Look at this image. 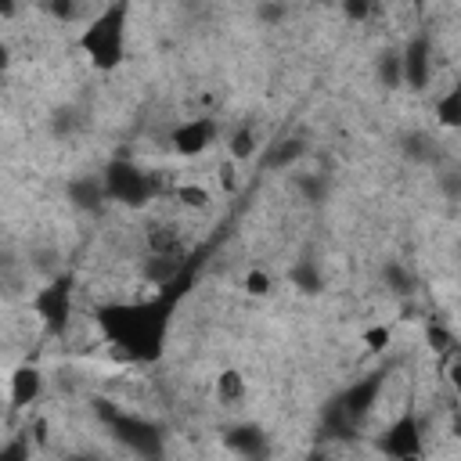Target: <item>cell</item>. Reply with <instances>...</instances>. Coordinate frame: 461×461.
Instances as JSON below:
<instances>
[{
	"label": "cell",
	"mask_w": 461,
	"mask_h": 461,
	"mask_svg": "<svg viewBox=\"0 0 461 461\" xmlns=\"http://www.w3.org/2000/svg\"><path fill=\"white\" fill-rule=\"evenodd\" d=\"M72 461H101V457H90V454H79V457H72Z\"/></svg>",
	"instance_id": "f546056e"
},
{
	"label": "cell",
	"mask_w": 461,
	"mask_h": 461,
	"mask_svg": "<svg viewBox=\"0 0 461 461\" xmlns=\"http://www.w3.org/2000/svg\"><path fill=\"white\" fill-rule=\"evenodd\" d=\"M0 461H29V443H25L22 436L7 439V443L0 447Z\"/></svg>",
	"instance_id": "603a6c76"
},
{
	"label": "cell",
	"mask_w": 461,
	"mask_h": 461,
	"mask_svg": "<svg viewBox=\"0 0 461 461\" xmlns=\"http://www.w3.org/2000/svg\"><path fill=\"white\" fill-rule=\"evenodd\" d=\"M14 14V4H0V18H11Z\"/></svg>",
	"instance_id": "83f0119b"
},
{
	"label": "cell",
	"mask_w": 461,
	"mask_h": 461,
	"mask_svg": "<svg viewBox=\"0 0 461 461\" xmlns=\"http://www.w3.org/2000/svg\"><path fill=\"white\" fill-rule=\"evenodd\" d=\"M375 72H378V79H382L385 90H396L400 86V50H385L375 61Z\"/></svg>",
	"instance_id": "ac0fdd59"
},
{
	"label": "cell",
	"mask_w": 461,
	"mask_h": 461,
	"mask_svg": "<svg viewBox=\"0 0 461 461\" xmlns=\"http://www.w3.org/2000/svg\"><path fill=\"white\" fill-rule=\"evenodd\" d=\"M122 22H126V7H104L86 22L79 43H83L86 58L94 61V68L108 72L122 61V47H126V25Z\"/></svg>",
	"instance_id": "7a4b0ae2"
},
{
	"label": "cell",
	"mask_w": 461,
	"mask_h": 461,
	"mask_svg": "<svg viewBox=\"0 0 461 461\" xmlns=\"http://www.w3.org/2000/svg\"><path fill=\"white\" fill-rule=\"evenodd\" d=\"M378 447H382V454H385L389 461L421 457V450H425V439H421V425H418V418H414V414H403V418H396V421L389 425V432L378 439Z\"/></svg>",
	"instance_id": "8992f818"
},
{
	"label": "cell",
	"mask_w": 461,
	"mask_h": 461,
	"mask_svg": "<svg viewBox=\"0 0 461 461\" xmlns=\"http://www.w3.org/2000/svg\"><path fill=\"white\" fill-rule=\"evenodd\" d=\"M382 285L389 292H396V295H411L414 292V277H411V270L403 263H385L382 267Z\"/></svg>",
	"instance_id": "e0dca14e"
},
{
	"label": "cell",
	"mask_w": 461,
	"mask_h": 461,
	"mask_svg": "<svg viewBox=\"0 0 461 461\" xmlns=\"http://www.w3.org/2000/svg\"><path fill=\"white\" fill-rule=\"evenodd\" d=\"M68 202L76 205V209H86V212H97L108 198H104V184H101V176H76L72 184H68Z\"/></svg>",
	"instance_id": "30bf717a"
},
{
	"label": "cell",
	"mask_w": 461,
	"mask_h": 461,
	"mask_svg": "<svg viewBox=\"0 0 461 461\" xmlns=\"http://www.w3.org/2000/svg\"><path fill=\"white\" fill-rule=\"evenodd\" d=\"M227 447L241 457H263L267 454V436L259 425H234L227 429Z\"/></svg>",
	"instance_id": "8fae6325"
},
{
	"label": "cell",
	"mask_w": 461,
	"mask_h": 461,
	"mask_svg": "<svg viewBox=\"0 0 461 461\" xmlns=\"http://www.w3.org/2000/svg\"><path fill=\"white\" fill-rule=\"evenodd\" d=\"M40 393H43V375L32 364H22L11 375V403L14 407H29V403H36Z\"/></svg>",
	"instance_id": "9c48e42d"
},
{
	"label": "cell",
	"mask_w": 461,
	"mask_h": 461,
	"mask_svg": "<svg viewBox=\"0 0 461 461\" xmlns=\"http://www.w3.org/2000/svg\"><path fill=\"white\" fill-rule=\"evenodd\" d=\"M306 461H331V457H328V454H310Z\"/></svg>",
	"instance_id": "f1b7e54d"
},
{
	"label": "cell",
	"mask_w": 461,
	"mask_h": 461,
	"mask_svg": "<svg viewBox=\"0 0 461 461\" xmlns=\"http://www.w3.org/2000/svg\"><path fill=\"white\" fill-rule=\"evenodd\" d=\"M212 137H216V122H212L209 115L184 119V122H176V126H173V133H169L173 151H176V155H184V158L202 155V151L212 144Z\"/></svg>",
	"instance_id": "52a82bcc"
},
{
	"label": "cell",
	"mask_w": 461,
	"mask_h": 461,
	"mask_svg": "<svg viewBox=\"0 0 461 461\" xmlns=\"http://www.w3.org/2000/svg\"><path fill=\"white\" fill-rule=\"evenodd\" d=\"M36 317L47 324L50 335H61L72 324V288H68V277H54L36 295Z\"/></svg>",
	"instance_id": "277c9868"
},
{
	"label": "cell",
	"mask_w": 461,
	"mask_h": 461,
	"mask_svg": "<svg viewBox=\"0 0 461 461\" xmlns=\"http://www.w3.org/2000/svg\"><path fill=\"white\" fill-rule=\"evenodd\" d=\"M256 18L267 22V25H281L288 18V7H277V4H259L256 7Z\"/></svg>",
	"instance_id": "cb8c5ba5"
},
{
	"label": "cell",
	"mask_w": 461,
	"mask_h": 461,
	"mask_svg": "<svg viewBox=\"0 0 461 461\" xmlns=\"http://www.w3.org/2000/svg\"><path fill=\"white\" fill-rule=\"evenodd\" d=\"M403 155L418 162H432V137L429 133H411L403 137Z\"/></svg>",
	"instance_id": "d6986e66"
},
{
	"label": "cell",
	"mask_w": 461,
	"mask_h": 461,
	"mask_svg": "<svg viewBox=\"0 0 461 461\" xmlns=\"http://www.w3.org/2000/svg\"><path fill=\"white\" fill-rule=\"evenodd\" d=\"M104 339L112 349H119L126 360H151L162 349V310L158 303H122V306H108L97 317Z\"/></svg>",
	"instance_id": "6da1fadb"
},
{
	"label": "cell",
	"mask_w": 461,
	"mask_h": 461,
	"mask_svg": "<svg viewBox=\"0 0 461 461\" xmlns=\"http://www.w3.org/2000/svg\"><path fill=\"white\" fill-rule=\"evenodd\" d=\"M180 263H184V256H155V252H148L144 263H140V277L151 288H162L180 274Z\"/></svg>",
	"instance_id": "7c38bea8"
},
{
	"label": "cell",
	"mask_w": 461,
	"mask_h": 461,
	"mask_svg": "<svg viewBox=\"0 0 461 461\" xmlns=\"http://www.w3.org/2000/svg\"><path fill=\"white\" fill-rule=\"evenodd\" d=\"M7 61H11V50H7V43L0 40V68H7Z\"/></svg>",
	"instance_id": "4316f807"
},
{
	"label": "cell",
	"mask_w": 461,
	"mask_h": 461,
	"mask_svg": "<svg viewBox=\"0 0 461 461\" xmlns=\"http://www.w3.org/2000/svg\"><path fill=\"white\" fill-rule=\"evenodd\" d=\"M292 281H295L303 292H317V288H321V274H317L313 263H299V267H292Z\"/></svg>",
	"instance_id": "7402d4cb"
},
{
	"label": "cell",
	"mask_w": 461,
	"mask_h": 461,
	"mask_svg": "<svg viewBox=\"0 0 461 461\" xmlns=\"http://www.w3.org/2000/svg\"><path fill=\"white\" fill-rule=\"evenodd\" d=\"M104 184V198L112 202H122V205H144L151 198V173H144L140 166L133 162H112L101 176Z\"/></svg>",
	"instance_id": "3957f363"
},
{
	"label": "cell",
	"mask_w": 461,
	"mask_h": 461,
	"mask_svg": "<svg viewBox=\"0 0 461 461\" xmlns=\"http://www.w3.org/2000/svg\"><path fill=\"white\" fill-rule=\"evenodd\" d=\"M364 342H367L371 349H385V342H389V331H385V328H371V331L364 335Z\"/></svg>",
	"instance_id": "484cf974"
},
{
	"label": "cell",
	"mask_w": 461,
	"mask_h": 461,
	"mask_svg": "<svg viewBox=\"0 0 461 461\" xmlns=\"http://www.w3.org/2000/svg\"><path fill=\"white\" fill-rule=\"evenodd\" d=\"M173 194H176V202L187 205V209H205V205H209V191H205L202 184H180Z\"/></svg>",
	"instance_id": "44dd1931"
},
{
	"label": "cell",
	"mask_w": 461,
	"mask_h": 461,
	"mask_svg": "<svg viewBox=\"0 0 461 461\" xmlns=\"http://www.w3.org/2000/svg\"><path fill=\"white\" fill-rule=\"evenodd\" d=\"M245 292H249V295H267V292H270V274H267V270H252V274L245 277Z\"/></svg>",
	"instance_id": "d4e9b609"
},
{
	"label": "cell",
	"mask_w": 461,
	"mask_h": 461,
	"mask_svg": "<svg viewBox=\"0 0 461 461\" xmlns=\"http://www.w3.org/2000/svg\"><path fill=\"white\" fill-rule=\"evenodd\" d=\"M216 396H220V403H241L245 400V378H241V371H220L216 375Z\"/></svg>",
	"instance_id": "5bb4252c"
},
{
	"label": "cell",
	"mask_w": 461,
	"mask_h": 461,
	"mask_svg": "<svg viewBox=\"0 0 461 461\" xmlns=\"http://www.w3.org/2000/svg\"><path fill=\"white\" fill-rule=\"evenodd\" d=\"M299 155H303V140H295V137L277 140V144L267 151V169H285V166H292Z\"/></svg>",
	"instance_id": "2e32d148"
},
{
	"label": "cell",
	"mask_w": 461,
	"mask_h": 461,
	"mask_svg": "<svg viewBox=\"0 0 461 461\" xmlns=\"http://www.w3.org/2000/svg\"><path fill=\"white\" fill-rule=\"evenodd\" d=\"M429 79H432V40L425 32H418L400 50V86L425 90Z\"/></svg>",
	"instance_id": "5b68a950"
},
{
	"label": "cell",
	"mask_w": 461,
	"mask_h": 461,
	"mask_svg": "<svg viewBox=\"0 0 461 461\" xmlns=\"http://www.w3.org/2000/svg\"><path fill=\"white\" fill-rule=\"evenodd\" d=\"M295 187L306 194V202H324V194H328V180H324V173H303V176L295 180Z\"/></svg>",
	"instance_id": "ffe728a7"
},
{
	"label": "cell",
	"mask_w": 461,
	"mask_h": 461,
	"mask_svg": "<svg viewBox=\"0 0 461 461\" xmlns=\"http://www.w3.org/2000/svg\"><path fill=\"white\" fill-rule=\"evenodd\" d=\"M256 130L252 126H238V130H230V137H227V151H230V158L234 162H245V158H252L256 155Z\"/></svg>",
	"instance_id": "4fadbf2b"
},
{
	"label": "cell",
	"mask_w": 461,
	"mask_h": 461,
	"mask_svg": "<svg viewBox=\"0 0 461 461\" xmlns=\"http://www.w3.org/2000/svg\"><path fill=\"white\" fill-rule=\"evenodd\" d=\"M108 421H112V432H115V439L122 443V447H130L133 454H158V432L148 425V421H140V418H122V414H108Z\"/></svg>",
	"instance_id": "ba28073f"
},
{
	"label": "cell",
	"mask_w": 461,
	"mask_h": 461,
	"mask_svg": "<svg viewBox=\"0 0 461 461\" xmlns=\"http://www.w3.org/2000/svg\"><path fill=\"white\" fill-rule=\"evenodd\" d=\"M436 115H439V122H443L447 130L461 126V86H450V90L436 101Z\"/></svg>",
	"instance_id": "9a60e30c"
}]
</instances>
